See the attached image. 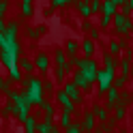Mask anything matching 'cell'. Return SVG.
I'll list each match as a JSON object with an SVG mask.
<instances>
[{"label":"cell","mask_w":133,"mask_h":133,"mask_svg":"<svg viewBox=\"0 0 133 133\" xmlns=\"http://www.w3.org/2000/svg\"><path fill=\"white\" fill-rule=\"evenodd\" d=\"M114 77H116V73H114V71H110V69L99 71V75H97V84H99V92H101V95H105L107 90H110Z\"/></svg>","instance_id":"cell-3"},{"label":"cell","mask_w":133,"mask_h":133,"mask_svg":"<svg viewBox=\"0 0 133 133\" xmlns=\"http://www.w3.org/2000/svg\"><path fill=\"white\" fill-rule=\"evenodd\" d=\"M0 86H2V77H0Z\"/></svg>","instance_id":"cell-44"},{"label":"cell","mask_w":133,"mask_h":133,"mask_svg":"<svg viewBox=\"0 0 133 133\" xmlns=\"http://www.w3.org/2000/svg\"><path fill=\"white\" fill-rule=\"evenodd\" d=\"M4 43V30H0V45Z\"/></svg>","instance_id":"cell-39"},{"label":"cell","mask_w":133,"mask_h":133,"mask_svg":"<svg viewBox=\"0 0 133 133\" xmlns=\"http://www.w3.org/2000/svg\"><path fill=\"white\" fill-rule=\"evenodd\" d=\"M24 124H26V133H37V118H35V116H30L28 114V118L26 120H24Z\"/></svg>","instance_id":"cell-20"},{"label":"cell","mask_w":133,"mask_h":133,"mask_svg":"<svg viewBox=\"0 0 133 133\" xmlns=\"http://www.w3.org/2000/svg\"><path fill=\"white\" fill-rule=\"evenodd\" d=\"M19 66H22L26 73H32V71H35V64H32L28 58H19Z\"/></svg>","instance_id":"cell-24"},{"label":"cell","mask_w":133,"mask_h":133,"mask_svg":"<svg viewBox=\"0 0 133 133\" xmlns=\"http://www.w3.org/2000/svg\"><path fill=\"white\" fill-rule=\"evenodd\" d=\"M41 110L45 112V118L54 120V105L49 103V101H45V99H43V101H41Z\"/></svg>","instance_id":"cell-21"},{"label":"cell","mask_w":133,"mask_h":133,"mask_svg":"<svg viewBox=\"0 0 133 133\" xmlns=\"http://www.w3.org/2000/svg\"><path fill=\"white\" fill-rule=\"evenodd\" d=\"M82 28H84V30H90L92 26H90V22H84V24H82Z\"/></svg>","instance_id":"cell-38"},{"label":"cell","mask_w":133,"mask_h":133,"mask_svg":"<svg viewBox=\"0 0 133 133\" xmlns=\"http://www.w3.org/2000/svg\"><path fill=\"white\" fill-rule=\"evenodd\" d=\"M0 58H2V45H0Z\"/></svg>","instance_id":"cell-42"},{"label":"cell","mask_w":133,"mask_h":133,"mask_svg":"<svg viewBox=\"0 0 133 133\" xmlns=\"http://www.w3.org/2000/svg\"><path fill=\"white\" fill-rule=\"evenodd\" d=\"M112 22H114V15H103L101 17V28H110Z\"/></svg>","instance_id":"cell-32"},{"label":"cell","mask_w":133,"mask_h":133,"mask_svg":"<svg viewBox=\"0 0 133 133\" xmlns=\"http://www.w3.org/2000/svg\"><path fill=\"white\" fill-rule=\"evenodd\" d=\"M88 2H90V11H92V13H99V11H101V0H88Z\"/></svg>","instance_id":"cell-31"},{"label":"cell","mask_w":133,"mask_h":133,"mask_svg":"<svg viewBox=\"0 0 133 133\" xmlns=\"http://www.w3.org/2000/svg\"><path fill=\"white\" fill-rule=\"evenodd\" d=\"M66 133H84V129H82V124H77V122H71L69 127H66Z\"/></svg>","instance_id":"cell-29"},{"label":"cell","mask_w":133,"mask_h":133,"mask_svg":"<svg viewBox=\"0 0 133 133\" xmlns=\"http://www.w3.org/2000/svg\"><path fill=\"white\" fill-rule=\"evenodd\" d=\"M6 6H9V2H6V0H0V13H4Z\"/></svg>","instance_id":"cell-36"},{"label":"cell","mask_w":133,"mask_h":133,"mask_svg":"<svg viewBox=\"0 0 133 133\" xmlns=\"http://www.w3.org/2000/svg\"><path fill=\"white\" fill-rule=\"evenodd\" d=\"M95 122H97L95 112H92V110H88V112L84 114V118H82V129L88 131V133H92V131H95Z\"/></svg>","instance_id":"cell-8"},{"label":"cell","mask_w":133,"mask_h":133,"mask_svg":"<svg viewBox=\"0 0 133 133\" xmlns=\"http://www.w3.org/2000/svg\"><path fill=\"white\" fill-rule=\"evenodd\" d=\"M73 84H75L77 88L82 90H90V86H92V82H90L82 71H73Z\"/></svg>","instance_id":"cell-6"},{"label":"cell","mask_w":133,"mask_h":133,"mask_svg":"<svg viewBox=\"0 0 133 133\" xmlns=\"http://www.w3.org/2000/svg\"><path fill=\"white\" fill-rule=\"evenodd\" d=\"M116 4L114 0H103V4H101V11H103V15H116Z\"/></svg>","instance_id":"cell-14"},{"label":"cell","mask_w":133,"mask_h":133,"mask_svg":"<svg viewBox=\"0 0 133 133\" xmlns=\"http://www.w3.org/2000/svg\"><path fill=\"white\" fill-rule=\"evenodd\" d=\"M0 30H4V24H2V13H0Z\"/></svg>","instance_id":"cell-40"},{"label":"cell","mask_w":133,"mask_h":133,"mask_svg":"<svg viewBox=\"0 0 133 133\" xmlns=\"http://www.w3.org/2000/svg\"><path fill=\"white\" fill-rule=\"evenodd\" d=\"M64 52H66V56H77V52H79V45H77V41H66V47H64Z\"/></svg>","instance_id":"cell-22"},{"label":"cell","mask_w":133,"mask_h":133,"mask_svg":"<svg viewBox=\"0 0 133 133\" xmlns=\"http://www.w3.org/2000/svg\"><path fill=\"white\" fill-rule=\"evenodd\" d=\"M120 47H122V45L118 43V41H110V54H114V56L120 54Z\"/></svg>","instance_id":"cell-30"},{"label":"cell","mask_w":133,"mask_h":133,"mask_svg":"<svg viewBox=\"0 0 133 133\" xmlns=\"http://www.w3.org/2000/svg\"><path fill=\"white\" fill-rule=\"evenodd\" d=\"M62 90H64V92L71 97V101H73V103H82V92H79V88H77L75 84H73V82L64 84V86H62Z\"/></svg>","instance_id":"cell-7"},{"label":"cell","mask_w":133,"mask_h":133,"mask_svg":"<svg viewBox=\"0 0 133 133\" xmlns=\"http://www.w3.org/2000/svg\"><path fill=\"white\" fill-rule=\"evenodd\" d=\"M66 2H64V0H52V6H54V9H58V6H64Z\"/></svg>","instance_id":"cell-33"},{"label":"cell","mask_w":133,"mask_h":133,"mask_svg":"<svg viewBox=\"0 0 133 133\" xmlns=\"http://www.w3.org/2000/svg\"><path fill=\"white\" fill-rule=\"evenodd\" d=\"M124 116H127V107L116 103V107H114V118H116V122H118V120H124Z\"/></svg>","instance_id":"cell-23"},{"label":"cell","mask_w":133,"mask_h":133,"mask_svg":"<svg viewBox=\"0 0 133 133\" xmlns=\"http://www.w3.org/2000/svg\"><path fill=\"white\" fill-rule=\"evenodd\" d=\"M131 32H133V24H131Z\"/></svg>","instance_id":"cell-45"},{"label":"cell","mask_w":133,"mask_h":133,"mask_svg":"<svg viewBox=\"0 0 133 133\" xmlns=\"http://www.w3.org/2000/svg\"><path fill=\"white\" fill-rule=\"evenodd\" d=\"M35 66H37L39 71H47V69H49V58H47L45 54H39V56H37Z\"/></svg>","instance_id":"cell-15"},{"label":"cell","mask_w":133,"mask_h":133,"mask_svg":"<svg viewBox=\"0 0 133 133\" xmlns=\"http://www.w3.org/2000/svg\"><path fill=\"white\" fill-rule=\"evenodd\" d=\"M24 92H26L30 105H41V101H43V82L37 79V77H30L24 82Z\"/></svg>","instance_id":"cell-1"},{"label":"cell","mask_w":133,"mask_h":133,"mask_svg":"<svg viewBox=\"0 0 133 133\" xmlns=\"http://www.w3.org/2000/svg\"><path fill=\"white\" fill-rule=\"evenodd\" d=\"M60 124H62L64 129L71 124V112H64V110H62V116H60Z\"/></svg>","instance_id":"cell-27"},{"label":"cell","mask_w":133,"mask_h":133,"mask_svg":"<svg viewBox=\"0 0 133 133\" xmlns=\"http://www.w3.org/2000/svg\"><path fill=\"white\" fill-rule=\"evenodd\" d=\"M52 129H54V120H49V118L37 124V133H52Z\"/></svg>","instance_id":"cell-16"},{"label":"cell","mask_w":133,"mask_h":133,"mask_svg":"<svg viewBox=\"0 0 133 133\" xmlns=\"http://www.w3.org/2000/svg\"><path fill=\"white\" fill-rule=\"evenodd\" d=\"M114 2H116V4H124V2H127V0H114Z\"/></svg>","instance_id":"cell-41"},{"label":"cell","mask_w":133,"mask_h":133,"mask_svg":"<svg viewBox=\"0 0 133 133\" xmlns=\"http://www.w3.org/2000/svg\"><path fill=\"white\" fill-rule=\"evenodd\" d=\"M24 2H30V0H24Z\"/></svg>","instance_id":"cell-46"},{"label":"cell","mask_w":133,"mask_h":133,"mask_svg":"<svg viewBox=\"0 0 133 133\" xmlns=\"http://www.w3.org/2000/svg\"><path fill=\"white\" fill-rule=\"evenodd\" d=\"M107 110H114L116 103H118V97H120V88H116V86H110V90H107Z\"/></svg>","instance_id":"cell-9"},{"label":"cell","mask_w":133,"mask_h":133,"mask_svg":"<svg viewBox=\"0 0 133 133\" xmlns=\"http://www.w3.org/2000/svg\"><path fill=\"white\" fill-rule=\"evenodd\" d=\"M103 64H105V69H110L114 73H116V69H118V62H116L114 54H103Z\"/></svg>","instance_id":"cell-13"},{"label":"cell","mask_w":133,"mask_h":133,"mask_svg":"<svg viewBox=\"0 0 133 133\" xmlns=\"http://www.w3.org/2000/svg\"><path fill=\"white\" fill-rule=\"evenodd\" d=\"M114 124H116V118H107V120H103L101 124H99V133H116Z\"/></svg>","instance_id":"cell-11"},{"label":"cell","mask_w":133,"mask_h":133,"mask_svg":"<svg viewBox=\"0 0 133 133\" xmlns=\"http://www.w3.org/2000/svg\"><path fill=\"white\" fill-rule=\"evenodd\" d=\"M28 37H30V39H37V37H39V30L30 28V30H28Z\"/></svg>","instance_id":"cell-34"},{"label":"cell","mask_w":133,"mask_h":133,"mask_svg":"<svg viewBox=\"0 0 133 133\" xmlns=\"http://www.w3.org/2000/svg\"><path fill=\"white\" fill-rule=\"evenodd\" d=\"M56 99H58V103L62 105L64 112H71V114H73V110H75V103L71 101V97L66 95L64 90H58V92H56Z\"/></svg>","instance_id":"cell-5"},{"label":"cell","mask_w":133,"mask_h":133,"mask_svg":"<svg viewBox=\"0 0 133 133\" xmlns=\"http://www.w3.org/2000/svg\"><path fill=\"white\" fill-rule=\"evenodd\" d=\"M54 60H56L58 66H64V69H66V60H69V58H66V52H62V49H56Z\"/></svg>","instance_id":"cell-19"},{"label":"cell","mask_w":133,"mask_h":133,"mask_svg":"<svg viewBox=\"0 0 133 133\" xmlns=\"http://www.w3.org/2000/svg\"><path fill=\"white\" fill-rule=\"evenodd\" d=\"M82 52H84L86 58H92V54H95V41L90 39V37L84 41V43H82Z\"/></svg>","instance_id":"cell-12"},{"label":"cell","mask_w":133,"mask_h":133,"mask_svg":"<svg viewBox=\"0 0 133 133\" xmlns=\"http://www.w3.org/2000/svg\"><path fill=\"white\" fill-rule=\"evenodd\" d=\"M77 9H79V13L84 15V17H90V15H92V11H90V2H88V0H77Z\"/></svg>","instance_id":"cell-18"},{"label":"cell","mask_w":133,"mask_h":133,"mask_svg":"<svg viewBox=\"0 0 133 133\" xmlns=\"http://www.w3.org/2000/svg\"><path fill=\"white\" fill-rule=\"evenodd\" d=\"M66 77V69L64 66H56V82H64Z\"/></svg>","instance_id":"cell-28"},{"label":"cell","mask_w":133,"mask_h":133,"mask_svg":"<svg viewBox=\"0 0 133 133\" xmlns=\"http://www.w3.org/2000/svg\"><path fill=\"white\" fill-rule=\"evenodd\" d=\"M77 69L84 73V75L90 79V82H97V75H99V64L92 60V58H77Z\"/></svg>","instance_id":"cell-2"},{"label":"cell","mask_w":133,"mask_h":133,"mask_svg":"<svg viewBox=\"0 0 133 133\" xmlns=\"http://www.w3.org/2000/svg\"><path fill=\"white\" fill-rule=\"evenodd\" d=\"M120 73L129 77V73H131V52H129V56H124L120 60Z\"/></svg>","instance_id":"cell-17"},{"label":"cell","mask_w":133,"mask_h":133,"mask_svg":"<svg viewBox=\"0 0 133 133\" xmlns=\"http://www.w3.org/2000/svg\"><path fill=\"white\" fill-rule=\"evenodd\" d=\"M92 112H95V116H97L99 122H103V120L110 118V110H107V105H95Z\"/></svg>","instance_id":"cell-10"},{"label":"cell","mask_w":133,"mask_h":133,"mask_svg":"<svg viewBox=\"0 0 133 133\" xmlns=\"http://www.w3.org/2000/svg\"><path fill=\"white\" fill-rule=\"evenodd\" d=\"M90 39H92V41H97V39H99V30L90 28Z\"/></svg>","instance_id":"cell-35"},{"label":"cell","mask_w":133,"mask_h":133,"mask_svg":"<svg viewBox=\"0 0 133 133\" xmlns=\"http://www.w3.org/2000/svg\"><path fill=\"white\" fill-rule=\"evenodd\" d=\"M114 28H116L118 35H129V32H131V19H129V15L116 13L114 15Z\"/></svg>","instance_id":"cell-4"},{"label":"cell","mask_w":133,"mask_h":133,"mask_svg":"<svg viewBox=\"0 0 133 133\" xmlns=\"http://www.w3.org/2000/svg\"><path fill=\"white\" fill-rule=\"evenodd\" d=\"M64 2H73V0H64Z\"/></svg>","instance_id":"cell-43"},{"label":"cell","mask_w":133,"mask_h":133,"mask_svg":"<svg viewBox=\"0 0 133 133\" xmlns=\"http://www.w3.org/2000/svg\"><path fill=\"white\" fill-rule=\"evenodd\" d=\"M127 82H129V77H127V75H122V73H120L118 77H114L112 86H116V88H124V84H127Z\"/></svg>","instance_id":"cell-25"},{"label":"cell","mask_w":133,"mask_h":133,"mask_svg":"<svg viewBox=\"0 0 133 133\" xmlns=\"http://www.w3.org/2000/svg\"><path fill=\"white\" fill-rule=\"evenodd\" d=\"M43 90H54V84H52V82H45V84H43Z\"/></svg>","instance_id":"cell-37"},{"label":"cell","mask_w":133,"mask_h":133,"mask_svg":"<svg viewBox=\"0 0 133 133\" xmlns=\"http://www.w3.org/2000/svg\"><path fill=\"white\" fill-rule=\"evenodd\" d=\"M131 101H133V97H131L129 92H120V97H118V105H124V107H127Z\"/></svg>","instance_id":"cell-26"}]
</instances>
